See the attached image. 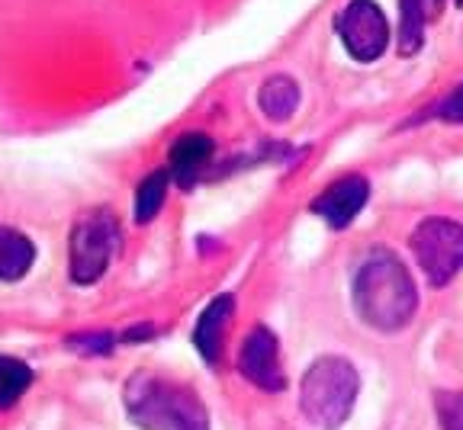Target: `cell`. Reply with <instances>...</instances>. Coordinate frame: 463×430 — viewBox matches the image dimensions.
<instances>
[{
	"mask_svg": "<svg viewBox=\"0 0 463 430\" xmlns=\"http://www.w3.org/2000/svg\"><path fill=\"white\" fill-rule=\"evenodd\" d=\"M354 309L364 324L376 331H399L419 309L412 273L390 251L373 248L354 273Z\"/></svg>",
	"mask_w": 463,
	"mask_h": 430,
	"instance_id": "cell-1",
	"label": "cell"
},
{
	"mask_svg": "<svg viewBox=\"0 0 463 430\" xmlns=\"http://www.w3.org/2000/svg\"><path fill=\"white\" fill-rule=\"evenodd\" d=\"M123 402L142 430H210V411L200 395L167 376L136 373L126 382Z\"/></svg>",
	"mask_w": 463,
	"mask_h": 430,
	"instance_id": "cell-2",
	"label": "cell"
},
{
	"mask_svg": "<svg viewBox=\"0 0 463 430\" xmlns=\"http://www.w3.org/2000/svg\"><path fill=\"white\" fill-rule=\"evenodd\" d=\"M357 388L361 376L354 363L345 357H318L299 382V411L312 427L338 430L354 411Z\"/></svg>",
	"mask_w": 463,
	"mask_h": 430,
	"instance_id": "cell-3",
	"label": "cell"
},
{
	"mask_svg": "<svg viewBox=\"0 0 463 430\" xmlns=\"http://www.w3.org/2000/svg\"><path fill=\"white\" fill-rule=\"evenodd\" d=\"M119 219L113 209H90L74 222L68 241V273L78 286H94L119 251Z\"/></svg>",
	"mask_w": 463,
	"mask_h": 430,
	"instance_id": "cell-4",
	"label": "cell"
},
{
	"mask_svg": "<svg viewBox=\"0 0 463 430\" xmlns=\"http://www.w3.org/2000/svg\"><path fill=\"white\" fill-rule=\"evenodd\" d=\"M409 244L431 286H448L463 270V225L454 219H441V215L421 219Z\"/></svg>",
	"mask_w": 463,
	"mask_h": 430,
	"instance_id": "cell-5",
	"label": "cell"
},
{
	"mask_svg": "<svg viewBox=\"0 0 463 430\" xmlns=\"http://www.w3.org/2000/svg\"><path fill=\"white\" fill-rule=\"evenodd\" d=\"M335 29H338L341 45L354 61H376L390 45V23L380 4L373 0H347L341 14L335 16Z\"/></svg>",
	"mask_w": 463,
	"mask_h": 430,
	"instance_id": "cell-6",
	"label": "cell"
},
{
	"mask_svg": "<svg viewBox=\"0 0 463 430\" xmlns=\"http://www.w3.org/2000/svg\"><path fill=\"white\" fill-rule=\"evenodd\" d=\"M239 373L264 392H283L287 376L280 366V341L268 328L248 331L245 344L239 351Z\"/></svg>",
	"mask_w": 463,
	"mask_h": 430,
	"instance_id": "cell-7",
	"label": "cell"
},
{
	"mask_svg": "<svg viewBox=\"0 0 463 430\" xmlns=\"http://www.w3.org/2000/svg\"><path fill=\"white\" fill-rule=\"evenodd\" d=\"M370 196V183L361 173H345L335 183H328L322 193L312 200V212L328 222L332 229H347L361 215L364 202Z\"/></svg>",
	"mask_w": 463,
	"mask_h": 430,
	"instance_id": "cell-8",
	"label": "cell"
},
{
	"mask_svg": "<svg viewBox=\"0 0 463 430\" xmlns=\"http://www.w3.org/2000/svg\"><path fill=\"white\" fill-rule=\"evenodd\" d=\"M213 151H216V145H213V138L206 132H184L167 151V171H171L174 183L184 190L194 187L196 180L203 177V171L210 167Z\"/></svg>",
	"mask_w": 463,
	"mask_h": 430,
	"instance_id": "cell-9",
	"label": "cell"
},
{
	"mask_svg": "<svg viewBox=\"0 0 463 430\" xmlns=\"http://www.w3.org/2000/svg\"><path fill=\"white\" fill-rule=\"evenodd\" d=\"M232 312H235V299L225 293V295H216V299L200 312V318H196L194 347H196V353L213 366L219 363V353H222V337H225V328H229Z\"/></svg>",
	"mask_w": 463,
	"mask_h": 430,
	"instance_id": "cell-10",
	"label": "cell"
},
{
	"mask_svg": "<svg viewBox=\"0 0 463 430\" xmlns=\"http://www.w3.org/2000/svg\"><path fill=\"white\" fill-rule=\"evenodd\" d=\"M441 0H399V55H415L425 42V26L438 16Z\"/></svg>",
	"mask_w": 463,
	"mask_h": 430,
	"instance_id": "cell-11",
	"label": "cell"
},
{
	"mask_svg": "<svg viewBox=\"0 0 463 430\" xmlns=\"http://www.w3.org/2000/svg\"><path fill=\"white\" fill-rule=\"evenodd\" d=\"M33 264H36V244L14 225H0V280H23Z\"/></svg>",
	"mask_w": 463,
	"mask_h": 430,
	"instance_id": "cell-12",
	"label": "cell"
},
{
	"mask_svg": "<svg viewBox=\"0 0 463 430\" xmlns=\"http://www.w3.org/2000/svg\"><path fill=\"white\" fill-rule=\"evenodd\" d=\"M258 107L270 122L293 119L299 107V84L289 74H270L258 90Z\"/></svg>",
	"mask_w": 463,
	"mask_h": 430,
	"instance_id": "cell-13",
	"label": "cell"
},
{
	"mask_svg": "<svg viewBox=\"0 0 463 430\" xmlns=\"http://www.w3.org/2000/svg\"><path fill=\"white\" fill-rule=\"evenodd\" d=\"M167 187H171V171H152L148 177L138 183L136 190V222L148 225L152 219H158V212L165 209Z\"/></svg>",
	"mask_w": 463,
	"mask_h": 430,
	"instance_id": "cell-14",
	"label": "cell"
},
{
	"mask_svg": "<svg viewBox=\"0 0 463 430\" xmlns=\"http://www.w3.org/2000/svg\"><path fill=\"white\" fill-rule=\"evenodd\" d=\"M33 386V369L16 357H0V408H14Z\"/></svg>",
	"mask_w": 463,
	"mask_h": 430,
	"instance_id": "cell-15",
	"label": "cell"
},
{
	"mask_svg": "<svg viewBox=\"0 0 463 430\" xmlns=\"http://www.w3.org/2000/svg\"><path fill=\"white\" fill-rule=\"evenodd\" d=\"M434 408L444 430H463V392H438Z\"/></svg>",
	"mask_w": 463,
	"mask_h": 430,
	"instance_id": "cell-16",
	"label": "cell"
},
{
	"mask_svg": "<svg viewBox=\"0 0 463 430\" xmlns=\"http://www.w3.org/2000/svg\"><path fill=\"white\" fill-rule=\"evenodd\" d=\"M68 347L80 353H90V357H107L113 351V334L107 331H90V334H78V337H68Z\"/></svg>",
	"mask_w": 463,
	"mask_h": 430,
	"instance_id": "cell-17",
	"label": "cell"
},
{
	"mask_svg": "<svg viewBox=\"0 0 463 430\" xmlns=\"http://www.w3.org/2000/svg\"><path fill=\"white\" fill-rule=\"evenodd\" d=\"M438 119L444 122H463V84L438 107Z\"/></svg>",
	"mask_w": 463,
	"mask_h": 430,
	"instance_id": "cell-18",
	"label": "cell"
},
{
	"mask_svg": "<svg viewBox=\"0 0 463 430\" xmlns=\"http://www.w3.org/2000/svg\"><path fill=\"white\" fill-rule=\"evenodd\" d=\"M152 334H155V328H152V324H138V328L126 331V334H123V341H126V344H132V341H142V337H152Z\"/></svg>",
	"mask_w": 463,
	"mask_h": 430,
	"instance_id": "cell-19",
	"label": "cell"
}]
</instances>
